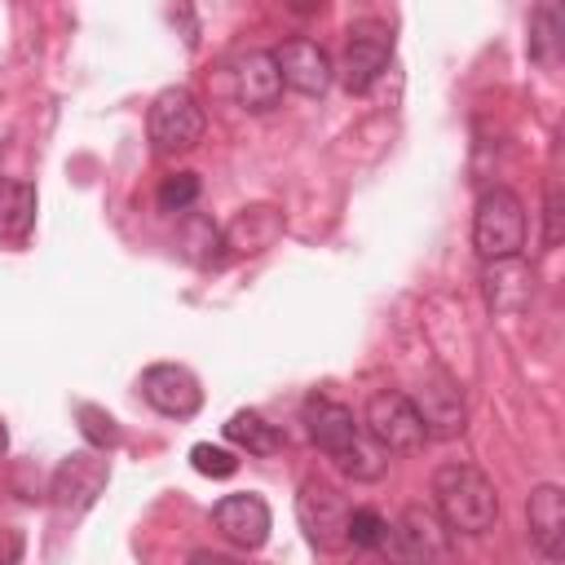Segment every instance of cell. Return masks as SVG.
<instances>
[{
  "label": "cell",
  "mask_w": 565,
  "mask_h": 565,
  "mask_svg": "<svg viewBox=\"0 0 565 565\" xmlns=\"http://www.w3.org/2000/svg\"><path fill=\"white\" fill-rule=\"evenodd\" d=\"M433 503L450 534H490L499 521V490L472 463H441L433 472Z\"/></svg>",
  "instance_id": "cell-1"
},
{
  "label": "cell",
  "mask_w": 565,
  "mask_h": 565,
  "mask_svg": "<svg viewBox=\"0 0 565 565\" xmlns=\"http://www.w3.org/2000/svg\"><path fill=\"white\" fill-rule=\"evenodd\" d=\"M207 132V115L190 88H163L146 110V137L154 154H190Z\"/></svg>",
  "instance_id": "cell-2"
},
{
  "label": "cell",
  "mask_w": 565,
  "mask_h": 565,
  "mask_svg": "<svg viewBox=\"0 0 565 565\" xmlns=\"http://www.w3.org/2000/svg\"><path fill=\"white\" fill-rule=\"evenodd\" d=\"M472 247L481 260H499V256H521L525 247V203L494 185L477 199V212H472Z\"/></svg>",
  "instance_id": "cell-3"
},
{
  "label": "cell",
  "mask_w": 565,
  "mask_h": 565,
  "mask_svg": "<svg viewBox=\"0 0 565 565\" xmlns=\"http://www.w3.org/2000/svg\"><path fill=\"white\" fill-rule=\"evenodd\" d=\"M362 424H366V433H371L388 455H411V450H419V446L428 441L415 402H411L406 393H397V388H380V393L366 402V419H362Z\"/></svg>",
  "instance_id": "cell-4"
},
{
  "label": "cell",
  "mask_w": 565,
  "mask_h": 565,
  "mask_svg": "<svg viewBox=\"0 0 565 565\" xmlns=\"http://www.w3.org/2000/svg\"><path fill=\"white\" fill-rule=\"evenodd\" d=\"M296 521L309 539V547L318 552H335L344 547V521H349V503L344 494L331 486V481H300V494H296Z\"/></svg>",
  "instance_id": "cell-5"
},
{
  "label": "cell",
  "mask_w": 565,
  "mask_h": 565,
  "mask_svg": "<svg viewBox=\"0 0 565 565\" xmlns=\"http://www.w3.org/2000/svg\"><path fill=\"white\" fill-rule=\"evenodd\" d=\"M106 481H110V463L97 450H75L53 472V486H49L53 508L62 516H79V512H88L97 503V494L106 490Z\"/></svg>",
  "instance_id": "cell-6"
},
{
  "label": "cell",
  "mask_w": 565,
  "mask_h": 565,
  "mask_svg": "<svg viewBox=\"0 0 565 565\" xmlns=\"http://www.w3.org/2000/svg\"><path fill=\"white\" fill-rule=\"evenodd\" d=\"M388 53H393V31L384 22H358L349 26V40H344V53H340V84L349 93H366L380 71L388 66Z\"/></svg>",
  "instance_id": "cell-7"
},
{
  "label": "cell",
  "mask_w": 565,
  "mask_h": 565,
  "mask_svg": "<svg viewBox=\"0 0 565 565\" xmlns=\"http://www.w3.org/2000/svg\"><path fill=\"white\" fill-rule=\"evenodd\" d=\"M411 402H415V411H419L428 437H437V441L463 437V428H468V406H463V393H459V384H455L450 375H441V371L424 375V380L415 384Z\"/></svg>",
  "instance_id": "cell-8"
},
{
  "label": "cell",
  "mask_w": 565,
  "mask_h": 565,
  "mask_svg": "<svg viewBox=\"0 0 565 565\" xmlns=\"http://www.w3.org/2000/svg\"><path fill=\"white\" fill-rule=\"evenodd\" d=\"M388 539H393V547H397V556H406V561H446L450 552H455V534H450V525L433 512V508H424V503H411L402 516H397V525H388Z\"/></svg>",
  "instance_id": "cell-9"
},
{
  "label": "cell",
  "mask_w": 565,
  "mask_h": 565,
  "mask_svg": "<svg viewBox=\"0 0 565 565\" xmlns=\"http://www.w3.org/2000/svg\"><path fill=\"white\" fill-rule=\"evenodd\" d=\"M141 397L168 415V419H190L199 406H203V388H199V375L181 362H154L141 371Z\"/></svg>",
  "instance_id": "cell-10"
},
{
  "label": "cell",
  "mask_w": 565,
  "mask_h": 565,
  "mask_svg": "<svg viewBox=\"0 0 565 565\" xmlns=\"http://www.w3.org/2000/svg\"><path fill=\"white\" fill-rule=\"evenodd\" d=\"M274 62H278L282 84L296 88L300 97H322L331 88V79H335V66H331L327 49L313 44V40H287V44H278L274 49Z\"/></svg>",
  "instance_id": "cell-11"
},
{
  "label": "cell",
  "mask_w": 565,
  "mask_h": 565,
  "mask_svg": "<svg viewBox=\"0 0 565 565\" xmlns=\"http://www.w3.org/2000/svg\"><path fill=\"white\" fill-rule=\"evenodd\" d=\"M269 503L260 494H225L216 508H212V525L225 543L243 547V552H256L265 539H269Z\"/></svg>",
  "instance_id": "cell-12"
},
{
  "label": "cell",
  "mask_w": 565,
  "mask_h": 565,
  "mask_svg": "<svg viewBox=\"0 0 565 565\" xmlns=\"http://www.w3.org/2000/svg\"><path fill=\"white\" fill-rule=\"evenodd\" d=\"M300 419H305V433H309V441L318 446V450H327L331 459L362 433V424L353 419V411L344 406V402H331V397H322V393H309L305 397V406H300Z\"/></svg>",
  "instance_id": "cell-13"
},
{
  "label": "cell",
  "mask_w": 565,
  "mask_h": 565,
  "mask_svg": "<svg viewBox=\"0 0 565 565\" xmlns=\"http://www.w3.org/2000/svg\"><path fill=\"white\" fill-rule=\"evenodd\" d=\"M234 97H238L247 110H256V115H265V110L278 106V97H282V75H278L274 53L252 49V53H243V57L234 62Z\"/></svg>",
  "instance_id": "cell-14"
},
{
  "label": "cell",
  "mask_w": 565,
  "mask_h": 565,
  "mask_svg": "<svg viewBox=\"0 0 565 565\" xmlns=\"http://www.w3.org/2000/svg\"><path fill=\"white\" fill-rule=\"evenodd\" d=\"M525 521H530V539L539 543V552L547 561H561L565 556V490L534 486L525 499Z\"/></svg>",
  "instance_id": "cell-15"
},
{
  "label": "cell",
  "mask_w": 565,
  "mask_h": 565,
  "mask_svg": "<svg viewBox=\"0 0 565 565\" xmlns=\"http://www.w3.org/2000/svg\"><path fill=\"white\" fill-rule=\"evenodd\" d=\"M530 296H534V274L525 269L521 256L486 260V305L494 313H521Z\"/></svg>",
  "instance_id": "cell-16"
},
{
  "label": "cell",
  "mask_w": 565,
  "mask_h": 565,
  "mask_svg": "<svg viewBox=\"0 0 565 565\" xmlns=\"http://www.w3.org/2000/svg\"><path fill=\"white\" fill-rule=\"evenodd\" d=\"M35 225V185L0 177V243H26Z\"/></svg>",
  "instance_id": "cell-17"
},
{
  "label": "cell",
  "mask_w": 565,
  "mask_h": 565,
  "mask_svg": "<svg viewBox=\"0 0 565 565\" xmlns=\"http://www.w3.org/2000/svg\"><path fill=\"white\" fill-rule=\"evenodd\" d=\"M221 234H225V247H234V252H265L282 234V216L274 207L256 203V207H243L234 216V225L221 230Z\"/></svg>",
  "instance_id": "cell-18"
},
{
  "label": "cell",
  "mask_w": 565,
  "mask_h": 565,
  "mask_svg": "<svg viewBox=\"0 0 565 565\" xmlns=\"http://www.w3.org/2000/svg\"><path fill=\"white\" fill-rule=\"evenodd\" d=\"M225 437L238 450H247V455H274V450H282V433L274 424H265L256 411H234L225 419Z\"/></svg>",
  "instance_id": "cell-19"
},
{
  "label": "cell",
  "mask_w": 565,
  "mask_h": 565,
  "mask_svg": "<svg viewBox=\"0 0 565 565\" xmlns=\"http://www.w3.org/2000/svg\"><path fill=\"white\" fill-rule=\"evenodd\" d=\"M335 463H340L344 477H353V481H375V477H384V468H388V450L362 428V433L335 455Z\"/></svg>",
  "instance_id": "cell-20"
},
{
  "label": "cell",
  "mask_w": 565,
  "mask_h": 565,
  "mask_svg": "<svg viewBox=\"0 0 565 565\" xmlns=\"http://www.w3.org/2000/svg\"><path fill=\"white\" fill-rule=\"evenodd\" d=\"M181 243H185V256H194L199 265H207V260H216V256H221L225 234H221L207 216H190V221L181 225Z\"/></svg>",
  "instance_id": "cell-21"
},
{
  "label": "cell",
  "mask_w": 565,
  "mask_h": 565,
  "mask_svg": "<svg viewBox=\"0 0 565 565\" xmlns=\"http://www.w3.org/2000/svg\"><path fill=\"white\" fill-rule=\"evenodd\" d=\"M344 543L353 547H384L388 543V521L375 512V508H349V521H344Z\"/></svg>",
  "instance_id": "cell-22"
},
{
  "label": "cell",
  "mask_w": 565,
  "mask_h": 565,
  "mask_svg": "<svg viewBox=\"0 0 565 565\" xmlns=\"http://www.w3.org/2000/svg\"><path fill=\"white\" fill-rule=\"evenodd\" d=\"M79 433L88 437V446L93 450H115L119 446V424H115V415H106L102 406H79Z\"/></svg>",
  "instance_id": "cell-23"
},
{
  "label": "cell",
  "mask_w": 565,
  "mask_h": 565,
  "mask_svg": "<svg viewBox=\"0 0 565 565\" xmlns=\"http://www.w3.org/2000/svg\"><path fill=\"white\" fill-rule=\"evenodd\" d=\"M194 199H199V177H194V172H172V177H163V185H159V207H163V212H190Z\"/></svg>",
  "instance_id": "cell-24"
},
{
  "label": "cell",
  "mask_w": 565,
  "mask_h": 565,
  "mask_svg": "<svg viewBox=\"0 0 565 565\" xmlns=\"http://www.w3.org/2000/svg\"><path fill=\"white\" fill-rule=\"evenodd\" d=\"M190 463H194V472H203V477H234L238 472V459H234V450H225V446H212V441H199L194 450H190Z\"/></svg>",
  "instance_id": "cell-25"
},
{
  "label": "cell",
  "mask_w": 565,
  "mask_h": 565,
  "mask_svg": "<svg viewBox=\"0 0 565 565\" xmlns=\"http://www.w3.org/2000/svg\"><path fill=\"white\" fill-rule=\"evenodd\" d=\"M534 57L539 62H552V44H556V18H552V9H539V18H534Z\"/></svg>",
  "instance_id": "cell-26"
},
{
  "label": "cell",
  "mask_w": 565,
  "mask_h": 565,
  "mask_svg": "<svg viewBox=\"0 0 565 565\" xmlns=\"http://www.w3.org/2000/svg\"><path fill=\"white\" fill-rule=\"evenodd\" d=\"M543 216H547V234H543V243L556 247V243H561V185H556V181L547 185V207H543Z\"/></svg>",
  "instance_id": "cell-27"
},
{
  "label": "cell",
  "mask_w": 565,
  "mask_h": 565,
  "mask_svg": "<svg viewBox=\"0 0 565 565\" xmlns=\"http://www.w3.org/2000/svg\"><path fill=\"white\" fill-rule=\"evenodd\" d=\"M22 556V534L18 530H0V561H18Z\"/></svg>",
  "instance_id": "cell-28"
},
{
  "label": "cell",
  "mask_w": 565,
  "mask_h": 565,
  "mask_svg": "<svg viewBox=\"0 0 565 565\" xmlns=\"http://www.w3.org/2000/svg\"><path fill=\"white\" fill-rule=\"evenodd\" d=\"M9 450V428H4V419H0V455Z\"/></svg>",
  "instance_id": "cell-29"
},
{
  "label": "cell",
  "mask_w": 565,
  "mask_h": 565,
  "mask_svg": "<svg viewBox=\"0 0 565 565\" xmlns=\"http://www.w3.org/2000/svg\"><path fill=\"white\" fill-rule=\"evenodd\" d=\"M291 4H296V9H309V4H318V0H291Z\"/></svg>",
  "instance_id": "cell-30"
}]
</instances>
